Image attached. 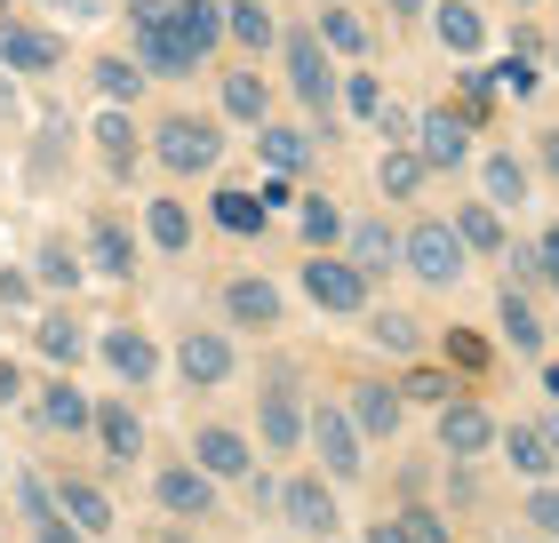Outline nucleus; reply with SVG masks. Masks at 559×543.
I'll return each instance as SVG.
<instances>
[{"label": "nucleus", "instance_id": "1", "mask_svg": "<svg viewBox=\"0 0 559 543\" xmlns=\"http://www.w3.org/2000/svg\"><path fill=\"white\" fill-rule=\"evenodd\" d=\"M464 232L455 224H416L408 232V256H400V264H408L416 280H431V288H455V280H464Z\"/></svg>", "mask_w": 559, "mask_h": 543}, {"label": "nucleus", "instance_id": "2", "mask_svg": "<svg viewBox=\"0 0 559 543\" xmlns=\"http://www.w3.org/2000/svg\"><path fill=\"white\" fill-rule=\"evenodd\" d=\"M304 296L320 304V312H368V272L352 264V256H312V264H304Z\"/></svg>", "mask_w": 559, "mask_h": 543}, {"label": "nucleus", "instance_id": "3", "mask_svg": "<svg viewBox=\"0 0 559 543\" xmlns=\"http://www.w3.org/2000/svg\"><path fill=\"white\" fill-rule=\"evenodd\" d=\"M152 152H160V168H176V176H200V168H216V152H224V137L209 120H160V137H152Z\"/></svg>", "mask_w": 559, "mask_h": 543}, {"label": "nucleus", "instance_id": "4", "mask_svg": "<svg viewBox=\"0 0 559 543\" xmlns=\"http://www.w3.org/2000/svg\"><path fill=\"white\" fill-rule=\"evenodd\" d=\"M152 496H160V511H176V520H209L216 511V472L209 463H168V472L152 480Z\"/></svg>", "mask_w": 559, "mask_h": 543}, {"label": "nucleus", "instance_id": "5", "mask_svg": "<svg viewBox=\"0 0 559 543\" xmlns=\"http://www.w3.org/2000/svg\"><path fill=\"white\" fill-rule=\"evenodd\" d=\"M0 64H9V72H57L64 40L40 33V24H24V16H0Z\"/></svg>", "mask_w": 559, "mask_h": 543}, {"label": "nucleus", "instance_id": "6", "mask_svg": "<svg viewBox=\"0 0 559 543\" xmlns=\"http://www.w3.org/2000/svg\"><path fill=\"white\" fill-rule=\"evenodd\" d=\"M288 88H296L312 113H328V105H336V72H328V40H320V33L288 40Z\"/></svg>", "mask_w": 559, "mask_h": 543}, {"label": "nucleus", "instance_id": "7", "mask_svg": "<svg viewBox=\"0 0 559 543\" xmlns=\"http://www.w3.org/2000/svg\"><path fill=\"white\" fill-rule=\"evenodd\" d=\"M280 511H288V528H304V535H336L344 528L328 480H288V487H280Z\"/></svg>", "mask_w": 559, "mask_h": 543}, {"label": "nucleus", "instance_id": "8", "mask_svg": "<svg viewBox=\"0 0 559 543\" xmlns=\"http://www.w3.org/2000/svg\"><path fill=\"white\" fill-rule=\"evenodd\" d=\"M440 448H448L455 463H464V456H488V448H496L488 408H479V400H448V408H440Z\"/></svg>", "mask_w": 559, "mask_h": 543}, {"label": "nucleus", "instance_id": "9", "mask_svg": "<svg viewBox=\"0 0 559 543\" xmlns=\"http://www.w3.org/2000/svg\"><path fill=\"white\" fill-rule=\"evenodd\" d=\"M176 368H185V383H192V392H209V383H224V376H233V344H224L216 328H192L185 344H176Z\"/></svg>", "mask_w": 559, "mask_h": 543}, {"label": "nucleus", "instance_id": "10", "mask_svg": "<svg viewBox=\"0 0 559 543\" xmlns=\"http://www.w3.org/2000/svg\"><path fill=\"white\" fill-rule=\"evenodd\" d=\"M312 448H320V463H328L336 480L360 472V424H352L344 408H320V416H312Z\"/></svg>", "mask_w": 559, "mask_h": 543}, {"label": "nucleus", "instance_id": "11", "mask_svg": "<svg viewBox=\"0 0 559 543\" xmlns=\"http://www.w3.org/2000/svg\"><path fill=\"white\" fill-rule=\"evenodd\" d=\"M136 64L144 72H200V48L160 16V24H136Z\"/></svg>", "mask_w": 559, "mask_h": 543}, {"label": "nucleus", "instance_id": "12", "mask_svg": "<svg viewBox=\"0 0 559 543\" xmlns=\"http://www.w3.org/2000/svg\"><path fill=\"white\" fill-rule=\"evenodd\" d=\"M416 152L431 168H464V152H472V120H455V113H424L416 120Z\"/></svg>", "mask_w": 559, "mask_h": 543}, {"label": "nucleus", "instance_id": "13", "mask_svg": "<svg viewBox=\"0 0 559 543\" xmlns=\"http://www.w3.org/2000/svg\"><path fill=\"white\" fill-rule=\"evenodd\" d=\"M431 33H440V48H448V57H479L488 24H479V9H472V0H440V9H431Z\"/></svg>", "mask_w": 559, "mask_h": 543}, {"label": "nucleus", "instance_id": "14", "mask_svg": "<svg viewBox=\"0 0 559 543\" xmlns=\"http://www.w3.org/2000/svg\"><path fill=\"white\" fill-rule=\"evenodd\" d=\"M57 504H64V520L81 528L88 543H96V535H112V496H105V487H88V480H64V496H57Z\"/></svg>", "mask_w": 559, "mask_h": 543}, {"label": "nucleus", "instance_id": "15", "mask_svg": "<svg viewBox=\"0 0 559 543\" xmlns=\"http://www.w3.org/2000/svg\"><path fill=\"white\" fill-rule=\"evenodd\" d=\"M192 456H200V463H209V472H216V480H248V439H240L233 424H209V432H200V439H192Z\"/></svg>", "mask_w": 559, "mask_h": 543}, {"label": "nucleus", "instance_id": "16", "mask_svg": "<svg viewBox=\"0 0 559 543\" xmlns=\"http://www.w3.org/2000/svg\"><path fill=\"white\" fill-rule=\"evenodd\" d=\"M96 439H105V456H112V463H136V456H144V424H136V408H129V400L96 408Z\"/></svg>", "mask_w": 559, "mask_h": 543}, {"label": "nucleus", "instance_id": "17", "mask_svg": "<svg viewBox=\"0 0 559 543\" xmlns=\"http://www.w3.org/2000/svg\"><path fill=\"white\" fill-rule=\"evenodd\" d=\"M224 312L240 328H280V288L272 280H233V288H224Z\"/></svg>", "mask_w": 559, "mask_h": 543}, {"label": "nucleus", "instance_id": "18", "mask_svg": "<svg viewBox=\"0 0 559 543\" xmlns=\"http://www.w3.org/2000/svg\"><path fill=\"white\" fill-rule=\"evenodd\" d=\"M105 359L120 368V383H152V368H160V352H152L144 328H112L105 335Z\"/></svg>", "mask_w": 559, "mask_h": 543}, {"label": "nucleus", "instance_id": "19", "mask_svg": "<svg viewBox=\"0 0 559 543\" xmlns=\"http://www.w3.org/2000/svg\"><path fill=\"white\" fill-rule=\"evenodd\" d=\"M40 416H48V432H72V439H81L96 416H88V400H81V383H72V376H57V383H48V392H40Z\"/></svg>", "mask_w": 559, "mask_h": 543}, {"label": "nucleus", "instance_id": "20", "mask_svg": "<svg viewBox=\"0 0 559 543\" xmlns=\"http://www.w3.org/2000/svg\"><path fill=\"white\" fill-rule=\"evenodd\" d=\"M304 432H312V424H304V408H296L288 392H264V448H272V456H296Z\"/></svg>", "mask_w": 559, "mask_h": 543}, {"label": "nucleus", "instance_id": "21", "mask_svg": "<svg viewBox=\"0 0 559 543\" xmlns=\"http://www.w3.org/2000/svg\"><path fill=\"white\" fill-rule=\"evenodd\" d=\"M352 424L360 432H400V392H384V383H352Z\"/></svg>", "mask_w": 559, "mask_h": 543}, {"label": "nucleus", "instance_id": "22", "mask_svg": "<svg viewBox=\"0 0 559 543\" xmlns=\"http://www.w3.org/2000/svg\"><path fill=\"white\" fill-rule=\"evenodd\" d=\"M168 24L200 48V57H209V48L224 40V9H216V0H176V16H168Z\"/></svg>", "mask_w": 559, "mask_h": 543}, {"label": "nucleus", "instance_id": "23", "mask_svg": "<svg viewBox=\"0 0 559 543\" xmlns=\"http://www.w3.org/2000/svg\"><path fill=\"white\" fill-rule=\"evenodd\" d=\"M88 256H96V272H112V280H129V272H136V248H129V232H120L112 216H96Z\"/></svg>", "mask_w": 559, "mask_h": 543}, {"label": "nucleus", "instance_id": "24", "mask_svg": "<svg viewBox=\"0 0 559 543\" xmlns=\"http://www.w3.org/2000/svg\"><path fill=\"white\" fill-rule=\"evenodd\" d=\"M224 33H233L240 48H272L280 24H272V9H257V0H224Z\"/></svg>", "mask_w": 559, "mask_h": 543}, {"label": "nucleus", "instance_id": "25", "mask_svg": "<svg viewBox=\"0 0 559 543\" xmlns=\"http://www.w3.org/2000/svg\"><path fill=\"white\" fill-rule=\"evenodd\" d=\"M496 328H503V344H512V352H544V328H536V312H527V296H520V288H503Z\"/></svg>", "mask_w": 559, "mask_h": 543}, {"label": "nucleus", "instance_id": "26", "mask_svg": "<svg viewBox=\"0 0 559 543\" xmlns=\"http://www.w3.org/2000/svg\"><path fill=\"white\" fill-rule=\"evenodd\" d=\"M503 456H512V472H527V480H544L551 463H559V448H551L544 432H527V424H512V432H503Z\"/></svg>", "mask_w": 559, "mask_h": 543}, {"label": "nucleus", "instance_id": "27", "mask_svg": "<svg viewBox=\"0 0 559 543\" xmlns=\"http://www.w3.org/2000/svg\"><path fill=\"white\" fill-rule=\"evenodd\" d=\"M392 256H408V240H392L384 224H360V232H352V264H360L368 280H376V272H392Z\"/></svg>", "mask_w": 559, "mask_h": 543}, {"label": "nucleus", "instance_id": "28", "mask_svg": "<svg viewBox=\"0 0 559 543\" xmlns=\"http://www.w3.org/2000/svg\"><path fill=\"white\" fill-rule=\"evenodd\" d=\"M257 152H264L280 176H296L304 161H312V137H304V128H257Z\"/></svg>", "mask_w": 559, "mask_h": 543}, {"label": "nucleus", "instance_id": "29", "mask_svg": "<svg viewBox=\"0 0 559 543\" xmlns=\"http://www.w3.org/2000/svg\"><path fill=\"white\" fill-rule=\"evenodd\" d=\"M527 200V161L520 152H496L488 161V209H520Z\"/></svg>", "mask_w": 559, "mask_h": 543}, {"label": "nucleus", "instance_id": "30", "mask_svg": "<svg viewBox=\"0 0 559 543\" xmlns=\"http://www.w3.org/2000/svg\"><path fill=\"white\" fill-rule=\"evenodd\" d=\"M376 176H384V192H392V200H408V192L424 185V176H431V161H424L416 144H392V152H384V168H376Z\"/></svg>", "mask_w": 559, "mask_h": 543}, {"label": "nucleus", "instance_id": "31", "mask_svg": "<svg viewBox=\"0 0 559 543\" xmlns=\"http://www.w3.org/2000/svg\"><path fill=\"white\" fill-rule=\"evenodd\" d=\"M144 232H152V248H185L192 240V216H185V200H152V209H144Z\"/></svg>", "mask_w": 559, "mask_h": 543}, {"label": "nucleus", "instance_id": "32", "mask_svg": "<svg viewBox=\"0 0 559 543\" xmlns=\"http://www.w3.org/2000/svg\"><path fill=\"white\" fill-rule=\"evenodd\" d=\"M224 113L264 128V72H224Z\"/></svg>", "mask_w": 559, "mask_h": 543}, {"label": "nucleus", "instance_id": "33", "mask_svg": "<svg viewBox=\"0 0 559 543\" xmlns=\"http://www.w3.org/2000/svg\"><path fill=\"white\" fill-rule=\"evenodd\" d=\"M96 144H105V168H112V176H129V161H136V128H129V113H105V120H96Z\"/></svg>", "mask_w": 559, "mask_h": 543}, {"label": "nucleus", "instance_id": "34", "mask_svg": "<svg viewBox=\"0 0 559 543\" xmlns=\"http://www.w3.org/2000/svg\"><path fill=\"white\" fill-rule=\"evenodd\" d=\"M264 192H216V224L224 232H264Z\"/></svg>", "mask_w": 559, "mask_h": 543}, {"label": "nucleus", "instance_id": "35", "mask_svg": "<svg viewBox=\"0 0 559 543\" xmlns=\"http://www.w3.org/2000/svg\"><path fill=\"white\" fill-rule=\"evenodd\" d=\"M320 40L336 48V57H360V48H368V24L352 16V9H320Z\"/></svg>", "mask_w": 559, "mask_h": 543}, {"label": "nucleus", "instance_id": "36", "mask_svg": "<svg viewBox=\"0 0 559 543\" xmlns=\"http://www.w3.org/2000/svg\"><path fill=\"white\" fill-rule=\"evenodd\" d=\"M455 232H464V248H503V216L488 200H472V209H455Z\"/></svg>", "mask_w": 559, "mask_h": 543}, {"label": "nucleus", "instance_id": "37", "mask_svg": "<svg viewBox=\"0 0 559 543\" xmlns=\"http://www.w3.org/2000/svg\"><path fill=\"white\" fill-rule=\"evenodd\" d=\"M96 88H105V96H112V105H136V88H144V72H136L129 57H105V64H96Z\"/></svg>", "mask_w": 559, "mask_h": 543}, {"label": "nucleus", "instance_id": "38", "mask_svg": "<svg viewBox=\"0 0 559 543\" xmlns=\"http://www.w3.org/2000/svg\"><path fill=\"white\" fill-rule=\"evenodd\" d=\"M368 335H376L384 352H416V320L392 312V304H384V312H368Z\"/></svg>", "mask_w": 559, "mask_h": 543}, {"label": "nucleus", "instance_id": "39", "mask_svg": "<svg viewBox=\"0 0 559 543\" xmlns=\"http://www.w3.org/2000/svg\"><path fill=\"white\" fill-rule=\"evenodd\" d=\"M536 81H544V72H536V57H527V48H512V57L496 64V88H503V96H536Z\"/></svg>", "mask_w": 559, "mask_h": 543}, {"label": "nucleus", "instance_id": "40", "mask_svg": "<svg viewBox=\"0 0 559 543\" xmlns=\"http://www.w3.org/2000/svg\"><path fill=\"white\" fill-rule=\"evenodd\" d=\"M40 352L48 359H81V328H72V312H48L40 320Z\"/></svg>", "mask_w": 559, "mask_h": 543}, {"label": "nucleus", "instance_id": "41", "mask_svg": "<svg viewBox=\"0 0 559 543\" xmlns=\"http://www.w3.org/2000/svg\"><path fill=\"white\" fill-rule=\"evenodd\" d=\"M304 240H312V248H336V240H344V216L328 209V200H312V209H304Z\"/></svg>", "mask_w": 559, "mask_h": 543}, {"label": "nucleus", "instance_id": "42", "mask_svg": "<svg viewBox=\"0 0 559 543\" xmlns=\"http://www.w3.org/2000/svg\"><path fill=\"white\" fill-rule=\"evenodd\" d=\"M376 137H384V152L392 144H416V113L408 105H384V113H376Z\"/></svg>", "mask_w": 559, "mask_h": 543}, {"label": "nucleus", "instance_id": "43", "mask_svg": "<svg viewBox=\"0 0 559 543\" xmlns=\"http://www.w3.org/2000/svg\"><path fill=\"white\" fill-rule=\"evenodd\" d=\"M344 105H352V113H384V81H376V72H352V81H344Z\"/></svg>", "mask_w": 559, "mask_h": 543}, {"label": "nucleus", "instance_id": "44", "mask_svg": "<svg viewBox=\"0 0 559 543\" xmlns=\"http://www.w3.org/2000/svg\"><path fill=\"white\" fill-rule=\"evenodd\" d=\"M40 280H48V288H81V264H72V248H40Z\"/></svg>", "mask_w": 559, "mask_h": 543}, {"label": "nucleus", "instance_id": "45", "mask_svg": "<svg viewBox=\"0 0 559 543\" xmlns=\"http://www.w3.org/2000/svg\"><path fill=\"white\" fill-rule=\"evenodd\" d=\"M527 520H536L544 535H559V487H551V480H536V496H527Z\"/></svg>", "mask_w": 559, "mask_h": 543}, {"label": "nucleus", "instance_id": "46", "mask_svg": "<svg viewBox=\"0 0 559 543\" xmlns=\"http://www.w3.org/2000/svg\"><path fill=\"white\" fill-rule=\"evenodd\" d=\"M408 400H431V408H448V400H455V383H448V376H431V368H416V376H408Z\"/></svg>", "mask_w": 559, "mask_h": 543}, {"label": "nucleus", "instance_id": "47", "mask_svg": "<svg viewBox=\"0 0 559 543\" xmlns=\"http://www.w3.org/2000/svg\"><path fill=\"white\" fill-rule=\"evenodd\" d=\"M400 520H408L416 543H448V520H440V511H400Z\"/></svg>", "mask_w": 559, "mask_h": 543}, {"label": "nucleus", "instance_id": "48", "mask_svg": "<svg viewBox=\"0 0 559 543\" xmlns=\"http://www.w3.org/2000/svg\"><path fill=\"white\" fill-rule=\"evenodd\" d=\"M536 272H544V280H551V288H559V224H551V232H544V248H536Z\"/></svg>", "mask_w": 559, "mask_h": 543}, {"label": "nucleus", "instance_id": "49", "mask_svg": "<svg viewBox=\"0 0 559 543\" xmlns=\"http://www.w3.org/2000/svg\"><path fill=\"white\" fill-rule=\"evenodd\" d=\"M24 296H33V280H24V272H9V264H0V304H24Z\"/></svg>", "mask_w": 559, "mask_h": 543}, {"label": "nucleus", "instance_id": "50", "mask_svg": "<svg viewBox=\"0 0 559 543\" xmlns=\"http://www.w3.org/2000/svg\"><path fill=\"white\" fill-rule=\"evenodd\" d=\"M129 16L136 24H160V16H176V0H129Z\"/></svg>", "mask_w": 559, "mask_h": 543}, {"label": "nucleus", "instance_id": "51", "mask_svg": "<svg viewBox=\"0 0 559 543\" xmlns=\"http://www.w3.org/2000/svg\"><path fill=\"white\" fill-rule=\"evenodd\" d=\"M368 543H416V535H408V520H376Z\"/></svg>", "mask_w": 559, "mask_h": 543}, {"label": "nucleus", "instance_id": "52", "mask_svg": "<svg viewBox=\"0 0 559 543\" xmlns=\"http://www.w3.org/2000/svg\"><path fill=\"white\" fill-rule=\"evenodd\" d=\"M40 9H57V16H72V24H88V16H96V0H40Z\"/></svg>", "mask_w": 559, "mask_h": 543}, {"label": "nucleus", "instance_id": "53", "mask_svg": "<svg viewBox=\"0 0 559 543\" xmlns=\"http://www.w3.org/2000/svg\"><path fill=\"white\" fill-rule=\"evenodd\" d=\"M24 400V376H16V359H0V408Z\"/></svg>", "mask_w": 559, "mask_h": 543}, {"label": "nucleus", "instance_id": "54", "mask_svg": "<svg viewBox=\"0 0 559 543\" xmlns=\"http://www.w3.org/2000/svg\"><path fill=\"white\" fill-rule=\"evenodd\" d=\"M40 543H88V535L72 528V520H48V528H40Z\"/></svg>", "mask_w": 559, "mask_h": 543}, {"label": "nucleus", "instance_id": "55", "mask_svg": "<svg viewBox=\"0 0 559 543\" xmlns=\"http://www.w3.org/2000/svg\"><path fill=\"white\" fill-rule=\"evenodd\" d=\"M544 168L559 176V128H551V137H544Z\"/></svg>", "mask_w": 559, "mask_h": 543}, {"label": "nucleus", "instance_id": "56", "mask_svg": "<svg viewBox=\"0 0 559 543\" xmlns=\"http://www.w3.org/2000/svg\"><path fill=\"white\" fill-rule=\"evenodd\" d=\"M0 113H16V88H9V81H0Z\"/></svg>", "mask_w": 559, "mask_h": 543}, {"label": "nucleus", "instance_id": "57", "mask_svg": "<svg viewBox=\"0 0 559 543\" xmlns=\"http://www.w3.org/2000/svg\"><path fill=\"white\" fill-rule=\"evenodd\" d=\"M544 439H551V448H559V416H551V432H544Z\"/></svg>", "mask_w": 559, "mask_h": 543}, {"label": "nucleus", "instance_id": "58", "mask_svg": "<svg viewBox=\"0 0 559 543\" xmlns=\"http://www.w3.org/2000/svg\"><path fill=\"white\" fill-rule=\"evenodd\" d=\"M392 9H424V0H392Z\"/></svg>", "mask_w": 559, "mask_h": 543}, {"label": "nucleus", "instance_id": "59", "mask_svg": "<svg viewBox=\"0 0 559 543\" xmlns=\"http://www.w3.org/2000/svg\"><path fill=\"white\" fill-rule=\"evenodd\" d=\"M512 9H536V0H512Z\"/></svg>", "mask_w": 559, "mask_h": 543}, {"label": "nucleus", "instance_id": "60", "mask_svg": "<svg viewBox=\"0 0 559 543\" xmlns=\"http://www.w3.org/2000/svg\"><path fill=\"white\" fill-rule=\"evenodd\" d=\"M168 543H192V535H168Z\"/></svg>", "mask_w": 559, "mask_h": 543}, {"label": "nucleus", "instance_id": "61", "mask_svg": "<svg viewBox=\"0 0 559 543\" xmlns=\"http://www.w3.org/2000/svg\"><path fill=\"white\" fill-rule=\"evenodd\" d=\"M0 9H9V0H0Z\"/></svg>", "mask_w": 559, "mask_h": 543}]
</instances>
